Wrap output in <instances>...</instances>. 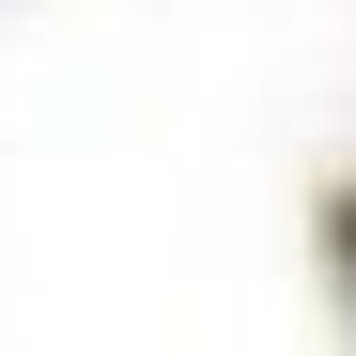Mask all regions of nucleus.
<instances>
[{
  "mask_svg": "<svg viewBox=\"0 0 356 356\" xmlns=\"http://www.w3.org/2000/svg\"><path fill=\"white\" fill-rule=\"evenodd\" d=\"M325 232H341V279H356V186H341V202H325Z\"/></svg>",
  "mask_w": 356,
  "mask_h": 356,
  "instance_id": "nucleus-1",
  "label": "nucleus"
}]
</instances>
